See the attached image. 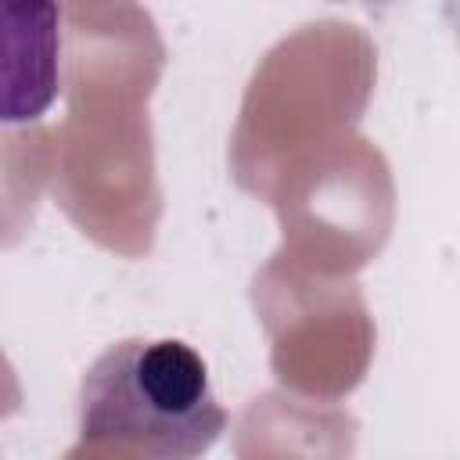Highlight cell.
<instances>
[{"mask_svg":"<svg viewBox=\"0 0 460 460\" xmlns=\"http://www.w3.org/2000/svg\"><path fill=\"white\" fill-rule=\"evenodd\" d=\"M61 93V7L0 4V126L47 115Z\"/></svg>","mask_w":460,"mask_h":460,"instance_id":"obj_2","label":"cell"},{"mask_svg":"<svg viewBox=\"0 0 460 460\" xmlns=\"http://www.w3.org/2000/svg\"><path fill=\"white\" fill-rule=\"evenodd\" d=\"M226 428L205 359L180 338H126L79 381L86 442L126 446L144 460H198Z\"/></svg>","mask_w":460,"mask_h":460,"instance_id":"obj_1","label":"cell"}]
</instances>
